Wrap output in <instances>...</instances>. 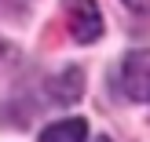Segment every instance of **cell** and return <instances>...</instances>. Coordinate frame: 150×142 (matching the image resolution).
<instances>
[{
	"label": "cell",
	"mask_w": 150,
	"mask_h": 142,
	"mask_svg": "<svg viewBox=\"0 0 150 142\" xmlns=\"http://www.w3.org/2000/svg\"><path fill=\"white\" fill-rule=\"evenodd\" d=\"M66 15H70V33L77 44H92L103 36V15L95 0H66Z\"/></svg>",
	"instance_id": "1"
},
{
	"label": "cell",
	"mask_w": 150,
	"mask_h": 142,
	"mask_svg": "<svg viewBox=\"0 0 150 142\" xmlns=\"http://www.w3.org/2000/svg\"><path fill=\"white\" fill-rule=\"evenodd\" d=\"M121 87L128 99L136 102H150V51H132L121 62Z\"/></svg>",
	"instance_id": "2"
},
{
	"label": "cell",
	"mask_w": 150,
	"mask_h": 142,
	"mask_svg": "<svg viewBox=\"0 0 150 142\" xmlns=\"http://www.w3.org/2000/svg\"><path fill=\"white\" fill-rule=\"evenodd\" d=\"M88 139V124L81 117H70V120H55L40 131V142H84Z\"/></svg>",
	"instance_id": "3"
},
{
	"label": "cell",
	"mask_w": 150,
	"mask_h": 142,
	"mask_svg": "<svg viewBox=\"0 0 150 142\" xmlns=\"http://www.w3.org/2000/svg\"><path fill=\"white\" fill-rule=\"evenodd\" d=\"M132 11H150V0H125Z\"/></svg>",
	"instance_id": "4"
}]
</instances>
